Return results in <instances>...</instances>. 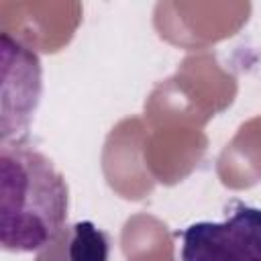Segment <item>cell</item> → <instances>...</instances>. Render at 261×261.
<instances>
[{
  "instance_id": "6da1fadb",
  "label": "cell",
  "mask_w": 261,
  "mask_h": 261,
  "mask_svg": "<svg viewBox=\"0 0 261 261\" xmlns=\"http://www.w3.org/2000/svg\"><path fill=\"white\" fill-rule=\"evenodd\" d=\"M69 188L41 151L24 143L0 147V245L6 253L43 249L67 222Z\"/></svg>"
},
{
  "instance_id": "3957f363",
  "label": "cell",
  "mask_w": 261,
  "mask_h": 261,
  "mask_svg": "<svg viewBox=\"0 0 261 261\" xmlns=\"http://www.w3.org/2000/svg\"><path fill=\"white\" fill-rule=\"evenodd\" d=\"M0 49H2V63L10 65L16 75V86H14L16 106L6 118H2V145L10 143V139L22 143V139L29 135L31 120L41 102V92H43L41 59L31 47L20 43L18 39H12L8 33H2Z\"/></svg>"
},
{
  "instance_id": "277c9868",
  "label": "cell",
  "mask_w": 261,
  "mask_h": 261,
  "mask_svg": "<svg viewBox=\"0 0 261 261\" xmlns=\"http://www.w3.org/2000/svg\"><path fill=\"white\" fill-rule=\"evenodd\" d=\"M110 237L92 220L65 224L43 249L35 261H108Z\"/></svg>"
},
{
  "instance_id": "7a4b0ae2",
  "label": "cell",
  "mask_w": 261,
  "mask_h": 261,
  "mask_svg": "<svg viewBox=\"0 0 261 261\" xmlns=\"http://www.w3.org/2000/svg\"><path fill=\"white\" fill-rule=\"evenodd\" d=\"M175 234L181 261H261V208L239 200L222 222H194Z\"/></svg>"
}]
</instances>
